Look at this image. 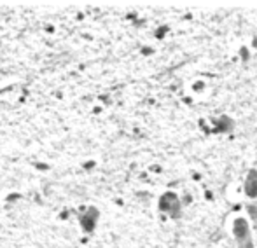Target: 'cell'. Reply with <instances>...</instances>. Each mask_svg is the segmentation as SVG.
Returning a JSON list of instances; mask_svg holds the SVG:
<instances>
[{
	"label": "cell",
	"mask_w": 257,
	"mask_h": 248,
	"mask_svg": "<svg viewBox=\"0 0 257 248\" xmlns=\"http://www.w3.org/2000/svg\"><path fill=\"white\" fill-rule=\"evenodd\" d=\"M158 206H159V211L165 215H168L170 218L173 220H179L182 217V203H180V197L177 196V192H165L158 201Z\"/></svg>",
	"instance_id": "6da1fadb"
},
{
	"label": "cell",
	"mask_w": 257,
	"mask_h": 248,
	"mask_svg": "<svg viewBox=\"0 0 257 248\" xmlns=\"http://www.w3.org/2000/svg\"><path fill=\"white\" fill-rule=\"evenodd\" d=\"M247 213H248V217H250V220L257 225V203L247 204Z\"/></svg>",
	"instance_id": "8992f818"
},
{
	"label": "cell",
	"mask_w": 257,
	"mask_h": 248,
	"mask_svg": "<svg viewBox=\"0 0 257 248\" xmlns=\"http://www.w3.org/2000/svg\"><path fill=\"white\" fill-rule=\"evenodd\" d=\"M245 194L250 199H257V170H250L245 178Z\"/></svg>",
	"instance_id": "277c9868"
},
{
	"label": "cell",
	"mask_w": 257,
	"mask_h": 248,
	"mask_svg": "<svg viewBox=\"0 0 257 248\" xmlns=\"http://www.w3.org/2000/svg\"><path fill=\"white\" fill-rule=\"evenodd\" d=\"M233 128V121L226 116H220L219 119L215 121V131L217 133H227L229 129Z\"/></svg>",
	"instance_id": "5b68a950"
},
{
	"label": "cell",
	"mask_w": 257,
	"mask_h": 248,
	"mask_svg": "<svg viewBox=\"0 0 257 248\" xmlns=\"http://www.w3.org/2000/svg\"><path fill=\"white\" fill-rule=\"evenodd\" d=\"M233 236L236 239L238 248H254V239H252L250 225L243 217H238L233 224Z\"/></svg>",
	"instance_id": "7a4b0ae2"
},
{
	"label": "cell",
	"mask_w": 257,
	"mask_h": 248,
	"mask_svg": "<svg viewBox=\"0 0 257 248\" xmlns=\"http://www.w3.org/2000/svg\"><path fill=\"white\" fill-rule=\"evenodd\" d=\"M77 220H79V225H81L82 232L93 234L100 220V210L96 206H86L84 210L79 213Z\"/></svg>",
	"instance_id": "3957f363"
}]
</instances>
